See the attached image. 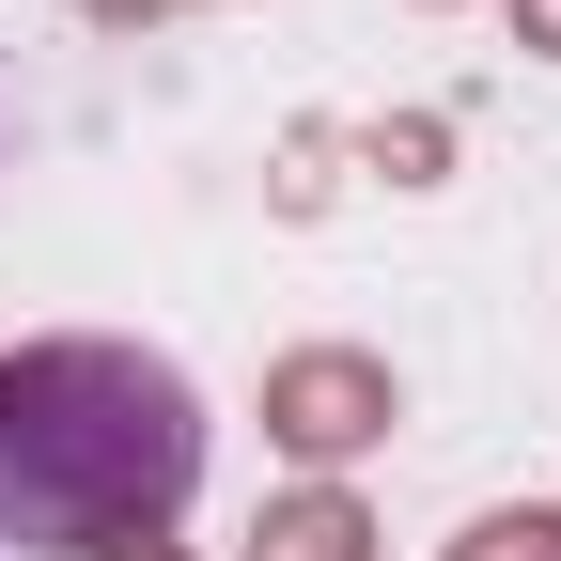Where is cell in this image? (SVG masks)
I'll return each instance as SVG.
<instances>
[{
	"instance_id": "6da1fadb",
	"label": "cell",
	"mask_w": 561,
	"mask_h": 561,
	"mask_svg": "<svg viewBox=\"0 0 561 561\" xmlns=\"http://www.w3.org/2000/svg\"><path fill=\"white\" fill-rule=\"evenodd\" d=\"M203 483V390L157 343H16L0 359V530L32 561H157Z\"/></svg>"
}]
</instances>
